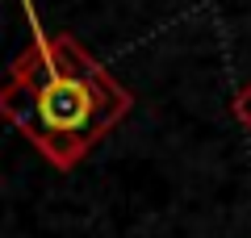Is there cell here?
Returning <instances> with one entry per match:
<instances>
[{
  "mask_svg": "<svg viewBox=\"0 0 251 238\" xmlns=\"http://www.w3.org/2000/svg\"><path fill=\"white\" fill-rule=\"evenodd\" d=\"M42 130L54 134H80L97 113V92L84 75H46L34 96Z\"/></svg>",
  "mask_w": 251,
  "mask_h": 238,
  "instance_id": "6da1fadb",
  "label": "cell"
},
{
  "mask_svg": "<svg viewBox=\"0 0 251 238\" xmlns=\"http://www.w3.org/2000/svg\"><path fill=\"white\" fill-rule=\"evenodd\" d=\"M38 142L46 159H50L54 167H72L75 159L88 150V134H54V130H42V134H29Z\"/></svg>",
  "mask_w": 251,
  "mask_h": 238,
  "instance_id": "7a4b0ae2",
  "label": "cell"
},
{
  "mask_svg": "<svg viewBox=\"0 0 251 238\" xmlns=\"http://www.w3.org/2000/svg\"><path fill=\"white\" fill-rule=\"evenodd\" d=\"M234 121L243 125V130H251V84H243L239 92H234Z\"/></svg>",
  "mask_w": 251,
  "mask_h": 238,
  "instance_id": "3957f363",
  "label": "cell"
}]
</instances>
